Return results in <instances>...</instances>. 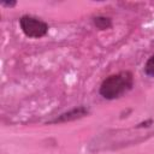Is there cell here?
<instances>
[{"label":"cell","instance_id":"cell-1","mask_svg":"<svg viewBox=\"0 0 154 154\" xmlns=\"http://www.w3.org/2000/svg\"><path fill=\"white\" fill-rule=\"evenodd\" d=\"M134 85V76L130 71H122L119 73L106 77L99 89L102 97L107 100H114L126 94Z\"/></svg>","mask_w":154,"mask_h":154},{"label":"cell","instance_id":"cell-2","mask_svg":"<svg viewBox=\"0 0 154 154\" xmlns=\"http://www.w3.org/2000/svg\"><path fill=\"white\" fill-rule=\"evenodd\" d=\"M19 25L23 34L30 38H40L48 32L47 23L31 16H23L19 19Z\"/></svg>","mask_w":154,"mask_h":154},{"label":"cell","instance_id":"cell-3","mask_svg":"<svg viewBox=\"0 0 154 154\" xmlns=\"http://www.w3.org/2000/svg\"><path fill=\"white\" fill-rule=\"evenodd\" d=\"M88 113H89V109L85 106H78V107H75L67 112L59 114L54 119L49 120L48 124H61V123L73 122V120H77V119H81V118L88 116Z\"/></svg>","mask_w":154,"mask_h":154},{"label":"cell","instance_id":"cell-4","mask_svg":"<svg viewBox=\"0 0 154 154\" xmlns=\"http://www.w3.org/2000/svg\"><path fill=\"white\" fill-rule=\"evenodd\" d=\"M94 24L100 30H107V29H109L112 26V20L108 17L97 16V17L94 18Z\"/></svg>","mask_w":154,"mask_h":154},{"label":"cell","instance_id":"cell-5","mask_svg":"<svg viewBox=\"0 0 154 154\" xmlns=\"http://www.w3.org/2000/svg\"><path fill=\"white\" fill-rule=\"evenodd\" d=\"M144 72H146L147 76L154 77V55H152V57L147 60V63H146V65H144Z\"/></svg>","mask_w":154,"mask_h":154},{"label":"cell","instance_id":"cell-6","mask_svg":"<svg viewBox=\"0 0 154 154\" xmlns=\"http://www.w3.org/2000/svg\"><path fill=\"white\" fill-rule=\"evenodd\" d=\"M2 5H4V6H10V7H12V6H14V5H16V1H11V2H2Z\"/></svg>","mask_w":154,"mask_h":154}]
</instances>
